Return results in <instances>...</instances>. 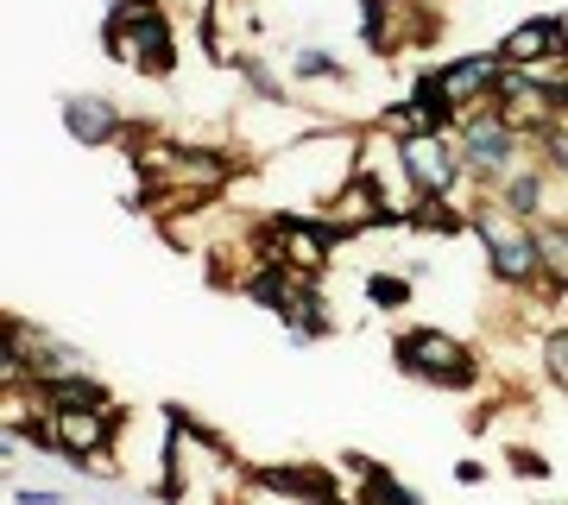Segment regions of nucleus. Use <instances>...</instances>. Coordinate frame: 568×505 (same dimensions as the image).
I'll use <instances>...</instances> for the list:
<instances>
[{
  "label": "nucleus",
  "mask_w": 568,
  "mask_h": 505,
  "mask_svg": "<svg viewBox=\"0 0 568 505\" xmlns=\"http://www.w3.org/2000/svg\"><path fill=\"white\" fill-rule=\"evenodd\" d=\"M102 51L140 77H178V26L159 0H114L102 13Z\"/></svg>",
  "instance_id": "nucleus-1"
},
{
  "label": "nucleus",
  "mask_w": 568,
  "mask_h": 505,
  "mask_svg": "<svg viewBox=\"0 0 568 505\" xmlns=\"http://www.w3.org/2000/svg\"><path fill=\"white\" fill-rule=\"evenodd\" d=\"M455 145H462V164H467V183L474 190H499V183L525 164V152H530V133L518 121H511L506 108H467L462 114V127H455Z\"/></svg>",
  "instance_id": "nucleus-2"
},
{
  "label": "nucleus",
  "mask_w": 568,
  "mask_h": 505,
  "mask_svg": "<svg viewBox=\"0 0 568 505\" xmlns=\"http://www.w3.org/2000/svg\"><path fill=\"white\" fill-rule=\"evenodd\" d=\"M467 234L487 246L493 279L506 284V291H537V284H544V265H537V234H530V222H525V215H511L499 196L467 202Z\"/></svg>",
  "instance_id": "nucleus-3"
},
{
  "label": "nucleus",
  "mask_w": 568,
  "mask_h": 505,
  "mask_svg": "<svg viewBox=\"0 0 568 505\" xmlns=\"http://www.w3.org/2000/svg\"><path fill=\"white\" fill-rule=\"evenodd\" d=\"M392 361H398V373L417 385H429V392H474L480 385V354L467 342H455V335H443V329H398L392 335Z\"/></svg>",
  "instance_id": "nucleus-4"
},
{
  "label": "nucleus",
  "mask_w": 568,
  "mask_h": 505,
  "mask_svg": "<svg viewBox=\"0 0 568 505\" xmlns=\"http://www.w3.org/2000/svg\"><path fill=\"white\" fill-rule=\"evenodd\" d=\"M398 171L410 178L417 196H455V190L467 183V164H462L455 133H417V140H398Z\"/></svg>",
  "instance_id": "nucleus-5"
},
{
  "label": "nucleus",
  "mask_w": 568,
  "mask_h": 505,
  "mask_svg": "<svg viewBox=\"0 0 568 505\" xmlns=\"http://www.w3.org/2000/svg\"><path fill=\"white\" fill-rule=\"evenodd\" d=\"M58 121H63V133H70L82 152H108V145H121L126 133H133V127H126V114H121V101H114V95H95V89L63 95Z\"/></svg>",
  "instance_id": "nucleus-6"
},
{
  "label": "nucleus",
  "mask_w": 568,
  "mask_h": 505,
  "mask_svg": "<svg viewBox=\"0 0 568 505\" xmlns=\"http://www.w3.org/2000/svg\"><path fill=\"white\" fill-rule=\"evenodd\" d=\"M436 77H443V95L455 101V108H487L493 95H499V77H506V58L499 51H467V58H448L436 63Z\"/></svg>",
  "instance_id": "nucleus-7"
},
{
  "label": "nucleus",
  "mask_w": 568,
  "mask_h": 505,
  "mask_svg": "<svg viewBox=\"0 0 568 505\" xmlns=\"http://www.w3.org/2000/svg\"><path fill=\"white\" fill-rule=\"evenodd\" d=\"M562 39H568V13H537V20L511 26L493 51H499L511 70H544V63L556 58V44H562Z\"/></svg>",
  "instance_id": "nucleus-8"
},
{
  "label": "nucleus",
  "mask_w": 568,
  "mask_h": 505,
  "mask_svg": "<svg viewBox=\"0 0 568 505\" xmlns=\"http://www.w3.org/2000/svg\"><path fill=\"white\" fill-rule=\"evenodd\" d=\"M253 486H265V493H278V499H291V505L342 499V493H335V474H328V467H310V462H297V467H253Z\"/></svg>",
  "instance_id": "nucleus-9"
},
{
  "label": "nucleus",
  "mask_w": 568,
  "mask_h": 505,
  "mask_svg": "<svg viewBox=\"0 0 568 505\" xmlns=\"http://www.w3.org/2000/svg\"><path fill=\"white\" fill-rule=\"evenodd\" d=\"M530 234H537V265H544V291L549 303L568 297V215H544V222H530Z\"/></svg>",
  "instance_id": "nucleus-10"
},
{
  "label": "nucleus",
  "mask_w": 568,
  "mask_h": 505,
  "mask_svg": "<svg viewBox=\"0 0 568 505\" xmlns=\"http://www.w3.org/2000/svg\"><path fill=\"white\" fill-rule=\"evenodd\" d=\"M284 329H291V342H328L335 335V316H328V297L316 279H297V297L284 310Z\"/></svg>",
  "instance_id": "nucleus-11"
},
{
  "label": "nucleus",
  "mask_w": 568,
  "mask_h": 505,
  "mask_svg": "<svg viewBox=\"0 0 568 505\" xmlns=\"http://www.w3.org/2000/svg\"><path fill=\"white\" fill-rule=\"evenodd\" d=\"M549 183H556V178H549L544 164H518V171H511V178L493 190V196L506 202L511 215H525V222H544V215H549Z\"/></svg>",
  "instance_id": "nucleus-12"
},
{
  "label": "nucleus",
  "mask_w": 568,
  "mask_h": 505,
  "mask_svg": "<svg viewBox=\"0 0 568 505\" xmlns=\"http://www.w3.org/2000/svg\"><path fill=\"white\" fill-rule=\"evenodd\" d=\"M342 462L354 467V474H361V505H424L405 481H392V467H373V462L361 455V448H347Z\"/></svg>",
  "instance_id": "nucleus-13"
},
{
  "label": "nucleus",
  "mask_w": 568,
  "mask_h": 505,
  "mask_svg": "<svg viewBox=\"0 0 568 505\" xmlns=\"http://www.w3.org/2000/svg\"><path fill=\"white\" fill-rule=\"evenodd\" d=\"M405 228H417V234H436V241H455V234H467V209H455L448 196H417L405 209Z\"/></svg>",
  "instance_id": "nucleus-14"
},
{
  "label": "nucleus",
  "mask_w": 568,
  "mask_h": 505,
  "mask_svg": "<svg viewBox=\"0 0 568 505\" xmlns=\"http://www.w3.org/2000/svg\"><path fill=\"white\" fill-rule=\"evenodd\" d=\"M291 77L297 82H347V63L335 51H323V44H297L291 51Z\"/></svg>",
  "instance_id": "nucleus-15"
},
{
  "label": "nucleus",
  "mask_w": 568,
  "mask_h": 505,
  "mask_svg": "<svg viewBox=\"0 0 568 505\" xmlns=\"http://www.w3.org/2000/svg\"><path fill=\"white\" fill-rule=\"evenodd\" d=\"M366 303L379 310V316H392V310H405L410 303V272H366Z\"/></svg>",
  "instance_id": "nucleus-16"
},
{
  "label": "nucleus",
  "mask_w": 568,
  "mask_h": 505,
  "mask_svg": "<svg viewBox=\"0 0 568 505\" xmlns=\"http://www.w3.org/2000/svg\"><path fill=\"white\" fill-rule=\"evenodd\" d=\"M234 70H241V82H246V89H253L260 101H272V108H284V101H291V95H284V82L272 77V70H265L253 51H234Z\"/></svg>",
  "instance_id": "nucleus-17"
},
{
  "label": "nucleus",
  "mask_w": 568,
  "mask_h": 505,
  "mask_svg": "<svg viewBox=\"0 0 568 505\" xmlns=\"http://www.w3.org/2000/svg\"><path fill=\"white\" fill-rule=\"evenodd\" d=\"M530 145L544 152V159H537V164H544L549 178H562V183H568V127L544 121V127H537V133H530Z\"/></svg>",
  "instance_id": "nucleus-18"
},
{
  "label": "nucleus",
  "mask_w": 568,
  "mask_h": 505,
  "mask_svg": "<svg viewBox=\"0 0 568 505\" xmlns=\"http://www.w3.org/2000/svg\"><path fill=\"white\" fill-rule=\"evenodd\" d=\"M544 373H549V385L568 398V323L544 335Z\"/></svg>",
  "instance_id": "nucleus-19"
},
{
  "label": "nucleus",
  "mask_w": 568,
  "mask_h": 505,
  "mask_svg": "<svg viewBox=\"0 0 568 505\" xmlns=\"http://www.w3.org/2000/svg\"><path fill=\"white\" fill-rule=\"evenodd\" d=\"M13 505H70L63 486H13Z\"/></svg>",
  "instance_id": "nucleus-20"
},
{
  "label": "nucleus",
  "mask_w": 568,
  "mask_h": 505,
  "mask_svg": "<svg viewBox=\"0 0 568 505\" xmlns=\"http://www.w3.org/2000/svg\"><path fill=\"white\" fill-rule=\"evenodd\" d=\"M511 474H518V481H544L549 462L537 455V448H511Z\"/></svg>",
  "instance_id": "nucleus-21"
},
{
  "label": "nucleus",
  "mask_w": 568,
  "mask_h": 505,
  "mask_svg": "<svg viewBox=\"0 0 568 505\" xmlns=\"http://www.w3.org/2000/svg\"><path fill=\"white\" fill-rule=\"evenodd\" d=\"M455 481H462V486H480V481H487V462H455Z\"/></svg>",
  "instance_id": "nucleus-22"
}]
</instances>
